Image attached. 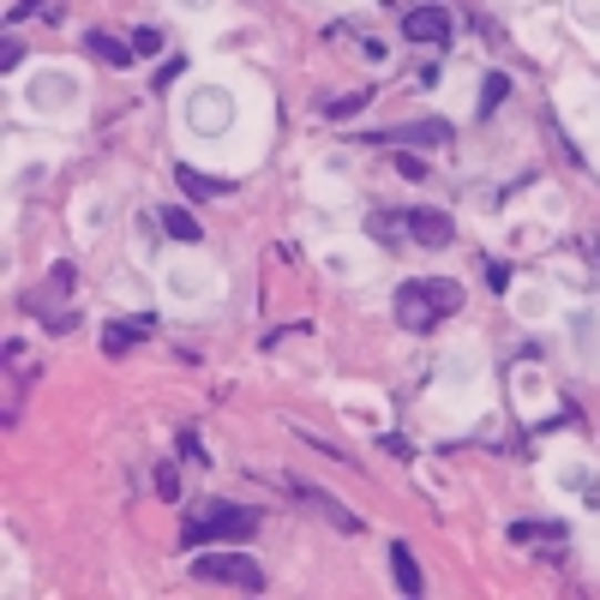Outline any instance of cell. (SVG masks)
I'll return each mask as SVG.
<instances>
[{
    "mask_svg": "<svg viewBox=\"0 0 600 600\" xmlns=\"http://www.w3.org/2000/svg\"><path fill=\"white\" fill-rule=\"evenodd\" d=\"M295 492L318 510V517H330V529H336V535H360V517H355V510H343V505L330 499V492H318L313 480H295Z\"/></svg>",
    "mask_w": 600,
    "mask_h": 600,
    "instance_id": "5bb4252c",
    "label": "cell"
},
{
    "mask_svg": "<svg viewBox=\"0 0 600 600\" xmlns=\"http://www.w3.org/2000/svg\"><path fill=\"white\" fill-rule=\"evenodd\" d=\"M367 102H373L367 91H355V96H330V102H325V114H355V109H367Z\"/></svg>",
    "mask_w": 600,
    "mask_h": 600,
    "instance_id": "83f0119b",
    "label": "cell"
},
{
    "mask_svg": "<svg viewBox=\"0 0 600 600\" xmlns=\"http://www.w3.org/2000/svg\"><path fill=\"white\" fill-rule=\"evenodd\" d=\"M510 313L522 318V325H552V313H559V295H552V283H510Z\"/></svg>",
    "mask_w": 600,
    "mask_h": 600,
    "instance_id": "30bf717a",
    "label": "cell"
},
{
    "mask_svg": "<svg viewBox=\"0 0 600 600\" xmlns=\"http://www.w3.org/2000/svg\"><path fill=\"white\" fill-rule=\"evenodd\" d=\"M234 121H241V102H234V91H228L223 79L186 84V96H181V126H186L193 139L216 144V139L234 133Z\"/></svg>",
    "mask_w": 600,
    "mask_h": 600,
    "instance_id": "6da1fadb",
    "label": "cell"
},
{
    "mask_svg": "<svg viewBox=\"0 0 600 600\" xmlns=\"http://www.w3.org/2000/svg\"><path fill=\"white\" fill-rule=\"evenodd\" d=\"M547 480H552L559 492H577V499L600 505V487H594V468H589V457H552V462H547Z\"/></svg>",
    "mask_w": 600,
    "mask_h": 600,
    "instance_id": "8fae6325",
    "label": "cell"
},
{
    "mask_svg": "<svg viewBox=\"0 0 600 600\" xmlns=\"http://www.w3.org/2000/svg\"><path fill=\"white\" fill-rule=\"evenodd\" d=\"M480 373H487V355H480L475 343H457L438 355V390H445V397H468V390L480 385Z\"/></svg>",
    "mask_w": 600,
    "mask_h": 600,
    "instance_id": "8992f818",
    "label": "cell"
},
{
    "mask_svg": "<svg viewBox=\"0 0 600 600\" xmlns=\"http://www.w3.org/2000/svg\"><path fill=\"white\" fill-rule=\"evenodd\" d=\"M181 186H186V199H223V193H234L228 181H211V174H199V169H181Z\"/></svg>",
    "mask_w": 600,
    "mask_h": 600,
    "instance_id": "44dd1931",
    "label": "cell"
},
{
    "mask_svg": "<svg viewBox=\"0 0 600 600\" xmlns=\"http://www.w3.org/2000/svg\"><path fill=\"white\" fill-rule=\"evenodd\" d=\"M403 37H408V42H427V49H438V42L450 37V12H445V7H415V12L403 19Z\"/></svg>",
    "mask_w": 600,
    "mask_h": 600,
    "instance_id": "4fadbf2b",
    "label": "cell"
},
{
    "mask_svg": "<svg viewBox=\"0 0 600 600\" xmlns=\"http://www.w3.org/2000/svg\"><path fill=\"white\" fill-rule=\"evenodd\" d=\"M373 234L378 241H415V246H427V253L457 246V223H450L445 211H378Z\"/></svg>",
    "mask_w": 600,
    "mask_h": 600,
    "instance_id": "277c9868",
    "label": "cell"
},
{
    "mask_svg": "<svg viewBox=\"0 0 600 600\" xmlns=\"http://www.w3.org/2000/svg\"><path fill=\"white\" fill-rule=\"evenodd\" d=\"M390 570H397V589H403V594H420V589H427V577H420L415 552H408L403 540H397V547H390Z\"/></svg>",
    "mask_w": 600,
    "mask_h": 600,
    "instance_id": "d6986e66",
    "label": "cell"
},
{
    "mask_svg": "<svg viewBox=\"0 0 600 600\" xmlns=\"http://www.w3.org/2000/svg\"><path fill=\"white\" fill-rule=\"evenodd\" d=\"M343 420L360 433H385V403L378 397H343Z\"/></svg>",
    "mask_w": 600,
    "mask_h": 600,
    "instance_id": "2e32d148",
    "label": "cell"
},
{
    "mask_svg": "<svg viewBox=\"0 0 600 600\" xmlns=\"http://www.w3.org/2000/svg\"><path fill=\"white\" fill-rule=\"evenodd\" d=\"M24 589V577H19V540L7 535V594H19Z\"/></svg>",
    "mask_w": 600,
    "mask_h": 600,
    "instance_id": "4316f807",
    "label": "cell"
},
{
    "mask_svg": "<svg viewBox=\"0 0 600 600\" xmlns=\"http://www.w3.org/2000/svg\"><path fill=\"white\" fill-rule=\"evenodd\" d=\"M156 228H163V211H156V216H139V241H133L139 258H156Z\"/></svg>",
    "mask_w": 600,
    "mask_h": 600,
    "instance_id": "603a6c76",
    "label": "cell"
},
{
    "mask_svg": "<svg viewBox=\"0 0 600 600\" xmlns=\"http://www.w3.org/2000/svg\"><path fill=\"white\" fill-rule=\"evenodd\" d=\"M139 343V325H109V330H102V348H109V355H114V348H133Z\"/></svg>",
    "mask_w": 600,
    "mask_h": 600,
    "instance_id": "484cf974",
    "label": "cell"
},
{
    "mask_svg": "<svg viewBox=\"0 0 600 600\" xmlns=\"http://www.w3.org/2000/svg\"><path fill=\"white\" fill-rule=\"evenodd\" d=\"M156 283H163L169 306H204L216 288H223V276H216V265H204L199 253H181V258H163Z\"/></svg>",
    "mask_w": 600,
    "mask_h": 600,
    "instance_id": "5b68a950",
    "label": "cell"
},
{
    "mask_svg": "<svg viewBox=\"0 0 600 600\" xmlns=\"http://www.w3.org/2000/svg\"><path fill=\"white\" fill-rule=\"evenodd\" d=\"M318 265H325V271L336 276V283H360L373 258L360 253V246H325V253H318Z\"/></svg>",
    "mask_w": 600,
    "mask_h": 600,
    "instance_id": "9a60e30c",
    "label": "cell"
},
{
    "mask_svg": "<svg viewBox=\"0 0 600 600\" xmlns=\"http://www.w3.org/2000/svg\"><path fill=\"white\" fill-rule=\"evenodd\" d=\"M570 7V24H577L582 37H600V0H565Z\"/></svg>",
    "mask_w": 600,
    "mask_h": 600,
    "instance_id": "7402d4cb",
    "label": "cell"
},
{
    "mask_svg": "<svg viewBox=\"0 0 600 600\" xmlns=\"http://www.w3.org/2000/svg\"><path fill=\"white\" fill-rule=\"evenodd\" d=\"M163 234H174L181 246H199V241H204V234H199V216L181 211V204H163Z\"/></svg>",
    "mask_w": 600,
    "mask_h": 600,
    "instance_id": "ffe728a7",
    "label": "cell"
},
{
    "mask_svg": "<svg viewBox=\"0 0 600 600\" xmlns=\"http://www.w3.org/2000/svg\"><path fill=\"white\" fill-rule=\"evenodd\" d=\"M253 529H258V517H253L246 505H223V499H216L211 510H204V517L186 522V540H193V547H199V540H211V535L241 540V535H253Z\"/></svg>",
    "mask_w": 600,
    "mask_h": 600,
    "instance_id": "52a82bcc",
    "label": "cell"
},
{
    "mask_svg": "<svg viewBox=\"0 0 600 600\" xmlns=\"http://www.w3.org/2000/svg\"><path fill=\"white\" fill-rule=\"evenodd\" d=\"M181 12H193V19H204V12H216V0H174Z\"/></svg>",
    "mask_w": 600,
    "mask_h": 600,
    "instance_id": "f546056e",
    "label": "cell"
},
{
    "mask_svg": "<svg viewBox=\"0 0 600 600\" xmlns=\"http://www.w3.org/2000/svg\"><path fill=\"white\" fill-rule=\"evenodd\" d=\"M49 181V163H24V169H12V193H31V186Z\"/></svg>",
    "mask_w": 600,
    "mask_h": 600,
    "instance_id": "d4e9b609",
    "label": "cell"
},
{
    "mask_svg": "<svg viewBox=\"0 0 600 600\" xmlns=\"http://www.w3.org/2000/svg\"><path fill=\"white\" fill-rule=\"evenodd\" d=\"M390 306H397L403 330H433L445 313L462 306V283H450V276H420V283H403Z\"/></svg>",
    "mask_w": 600,
    "mask_h": 600,
    "instance_id": "3957f363",
    "label": "cell"
},
{
    "mask_svg": "<svg viewBox=\"0 0 600 600\" xmlns=\"http://www.w3.org/2000/svg\"><path fill=\"white\" fill-rule=\"evenodd\" d=\"M547 397H552L547 373H540V367H522V373H517V403L529 408V415H540V408H547Z\"/></svg>",
    "mask_w": 600,
    "mask_h": 600,
    "instance_id": "e0dca14e",
    "label": "cell"
},
{
    "mask_svg": "<svg viewBox=\"0 0 600 600\" xmlns=\"http://www.w3.org/2000/svg\"><path fill=\"white\" fill-rule=\"evenodd\" d=\"M487 276H492V288H499V295H510V271L505 265H487Z\"/></svg>",
    "mask_w": 600,
    "mask_h": 600,
    "instance_id": "4dcf8cb0",
    "label": "cell"
},
{
    "mask_svg": "<svg viewBox=\"0 0 600 600\" xmlns=\"http://www.w3.org/2000/svg\"><path fill=\"white\" fill-rule=\"evenodd\" d=\"M114 223V193H102V186H91V193H79V204H72V228L84 234V241H96L102 228Z\"/></svg>",
    "mask_w": 600,
    "mask_h": 600,
    "instance_id": "7c38bea8",
    "label": "cell"
},
{
    "mask_svg": "<svg viewBox=\"0 0 600 600\" xmlns=\"http://www.w3.org/2000/svg\"><path fill=\"white\" fill-rule=\"evenodd\" d=\"M84 49H91L102 67H133V61H139V49H133V42H114V37H102V31L84 37Z\"/></svg>",
    "mask_w": 600,
    "mask_h": 600,
    "instance_id": "ac0fdd59",
    "label": "cell"
},
{
    "mask_svg": "<svg viewBox=\"0 0 600 600\" xmlns=\"http://www.w3.org/2000/svg\"><path fill=\"white\" fill-rule=\"evenodd\" d=\"M19 96H24L31 114H42V121H79L84 114V79L72 67H37Z\"/></svg>",
    "mask_w": 600,
    "mask_h": 600,
    "instance_id": "7a4b0ae2",
    "label": "cell"
},
{
    "mask_svg": "<svg viewBox=\"0 0 600 600\" xmlns=\"http://www.w3.org/2000/svg\"><path fill=\"white\" fill-rule=\"evenodd\" d=\"M505 96H510V79H505V72H492V79L480 84V114H492V109H499Z\"/></svg>",
    "mask_w": 600,
    "mask_h": 600,
    "instance_id": "cb8c5ba5",
    "label": "cell"
},
{
    "mask_svg": "<svg viewBox=\"0 0 600 600\" xmlns=\"http://www.w3.org/2000/svg\"><path fill=\"white\" fill-rule=\"evenodd\" d=\"M193 577L199 582H234V589H265V570L246 559V552H204V559H193Z\"/></svg>",
    "mask_w": 600,
    "mask_h": 600,
    "instance_id": "ba28073f",
    "label": "cell"
},
{
    "mask_svg": "<svg viewBox=\"0 0 600 600\" xmlns=\"http://www.w3.org/2000/svg\"><path fill=\"white\" fill-rule=\"evenodd\" d=\"M306 186H313L318 199H348V193H355V156H348V151H325L313 163V174H306Z\"/></svg>",
    "mask_w": 600,
    "mask_h": 600,
    "instance_id": "9c48e42d",
    "label": "cell"
},
{
    "mask_svg": "<svg viewBox=\"0 0 600 600\" xmlns=\"http://www.w3.org/2000/svg\"><path fill=\"white\" fill-rule=\"evenodd\" d=\"M336 7H355V0H336Z\"/></svg>",
    "mask_w": 600,
    "mask_h": 600,
    "instance_id": "1f68e13d",
    "label": "cell"
},
{
    "mask_svg": "<svg viewBox=\"0 0 600 600\" xmlns=\"http://www.w3.org/2000/svg\"><path fill=\"white\" fill-rule=\"evenodd\" d=\"M133 49L139 54H156V49H163V37H156V31H133Z\"/></svg>",
    "mask_w": 600,
    "mask_h": 600,
    "instance_id": "f1b7e54d",
    "label": "cell"
}]
</instances>
